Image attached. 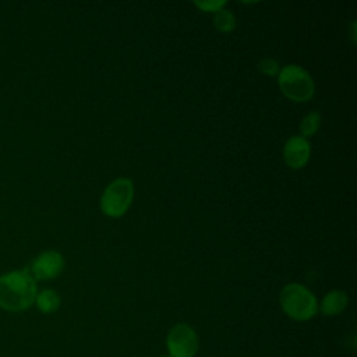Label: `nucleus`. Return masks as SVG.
Instances as JSON below:
<instances>
[{
    "label": "nucleus",
    "mask_w": 357,
    "mask_h": 357,
    "mask_svg": "<svg viewBox=\"0 0 357 357\" xmlns=\"http://www.w3.org/2000/svg\"><path fill=\"white\" fill-rule=\"evenodd\" d=\"M213 24L220 32H230L236 26V17L233 15L231 11L226 8H220L215 13Z\"/></svg>",
    "instance_id": "nucleus-10"
},
{
    "label": "nucleus",
    "mask_w": 357,
    "mask_h": 357,
    "mask_svg": "<svg viewBox=\"0 0 357 357\" xmlns=\"http://www.w3.org/2000/svg\"><path fill=\"white\" fill-rule=\"evenodd\" d=\"M310 142L301 135H294L289 138L283 148L284 160L291 169H301L303 166H305L310 159Z\"/></svg>",
    "instance_id": "nucleus-7"
},
{
    "label": "nucleus",
    "mask_w": 357,
    "mask_h": 357,
    "mask_svg": "<svg viewBox=\"0 0 357 357\" xmlns=\"http://www.w3.org/2000/svg\"><path fill=\"white\" fill-rule=\"evenodd\" d=\"M169 357H195L199 339L195 329L184 322L173 325L166 336Z\"/></svg>",
    "instance_id": "nucleus-5"
},
{
    "label": "nucleus",
    "mask_w": 357,
    "mask_h": 357,
    "mask_svg": "<svg viewBox=\"0 0 357 357\" xmlns=\"http://www.w3.org/2000/svg\"><path fill=\"white\" fill-rule=\"evenodd\" d=\"M35 304L40 312L53 314L59 310V307L61 304V298L56 290L45 289L36 294Z\"/></svg>",
    "instance_id": "nucleus-9"
},
{
    "label": "nucleus",
    "mask_w": 357,
    "mask_h": 357,
    "mask_svg": "<svg viewBox=\"0 0 357 357\" xmlns=\"http://www.w3.org/2000/svg\"><path fill=\"white\" fill-rule=\"evenodd\" d=\"M194 4L197 7H199L204 11H218L220 8H223V6L226 4V0H205V1H194Z\"/></svg>",
    "instance_id": "nucleus-13"
},
{
    "label": "nucleus",
    "mask_w": 357,
    "mask_h": 357,
    "mask_svg": "<svg viewBox=\"0 0 357 357\" xmlns=\"http://www.w3.org/2000/svg\"><path fill=\"white\" fill-rule=\"evenodd\" d=\"M282 92L294 102H307L315 92V84L307 70L297 64H287L278 74Z\"/></svg>",
    "instance_id": "nucleus-3"
},
{
    "label": "nucleus",
    "mask_w": 357,
    "mask_h": 357,
    "mask_svg": "<svg viewBox=\"0 0 357 357\" xmlns=\"http://www.w3.org/2000/svg\"><path fill=\"white\" fill-rule=\"evenodd\" d=\"M283 312L294 321H308L318 312L317 297L300 283L286 284L279 294Z\"/></svg>",
    "instance_id": "nucleus-2"
},
{
    "label": "nucleus",
    "mask_w": 357,
    "mask_h": 357,
    "mask_svg": "<svg viewBox=\"0 0 357 357\" xmlns=\"http://www.w3.org/2000/svg\"><path fill=\"white\" fill-rule=\"evenodd\" d=\"M38 294L36 280L28 268L11 271L0 276V308L10 312H21L35 304Z\"/></svg>",
    "instance_id": "nucleus-1"
},
{
    "label": "nucleus",
    "mask_w": 357,
    "mask_h": 357,
    "mask_svg": "<svg viewBox=\"0 0 357 357\" xmlns=\"http://www.w3.org/2000/svg\"><path fill=\"white\" fill-rule=\"evenodd\" d=\"M159 357H169V356H159Z\"/></svg>",
    "instance_id": "nucleus-14"
},
{
    "label": "nucleus",
    "mask_w": 357,
    "mask_h": 357,
    "mask_svg": "<svg viewBox=\"0 0 357 357\" xmlns=\"http://www.w3.org/2000/svg\"><path fill=\"white\" fill-rule=\"evenodd\" d=\"M349 304V297L344 291L342 290H331L329 293H326L321 301V304L318 305V310L328 317H333V315H339L340 312L344 311V308Z\"/></svg>",
    "instance_id": "nucleus-8"
},
{
    "label": "nucleus",
    "mask_w": 357,
    "mask_h": 357,
    "mask_svg": "<svg viewBox=\"0 0 357 357\" xmlns=\"http://www.w3.org/2000/svg\"><path fill=\"white\" fill-rule=\"evenodd\" d=\"M64 268V258L57 251H45L39 254L29 265L28 271L35 280H49L60 275Z\"/></svg>",
    "instance_id": "nucleus-6"
},
{
    "label": "nucleus",
    "mask_w": 357,
    "mask_h": 357,
    "mask_svg": "<svg viewBox=\"0 0 357 357\" xmlns=\"http://www.w3.org/2000/svg\"><path fill=\"white\" fill-rule=\"evenodd\" d=\"M319 124H321V114L318 112H310L307 116H304V119L300 123L301 137L307 138L314 135L319 128Z\"/></svg>",
    "instance_id": "nucleus-11"
},
{
    "label": "nucleus",
    "mask_w": 357,
    "mask_h": 357,
    "mask_svg": "<svg viewBox=\"0 0 357 357\" xmlns=\"http://www.w3.org/2000/svg\"><path fill=\"white\" fill-rule=\"evenodd\" d=\"M132 198V181L127 177H119L105 188L100 197V209L110 218H120L130 208Z\"/></svg>",
    "instance_id": "nucleus-4"
},
{
    "label": "nucleus",
    "mask_w": 357,
    "mask_h": 357,
    "mask_svg": "<svg viewBox=\"0 0 357 357\" xmlns=\"http://www.w3.org/2000/svg\"><path fill=\"white\" fill-rule=\"evenodd\" d=\"M258 70L261 73H264L265 75H269V77H276L280 71V66L279 63L275 60V59H271V57H265L262 59L259 63H258Z\"/></svg>",
    "instance_id": "nucleus-12"
}]
</instances>
